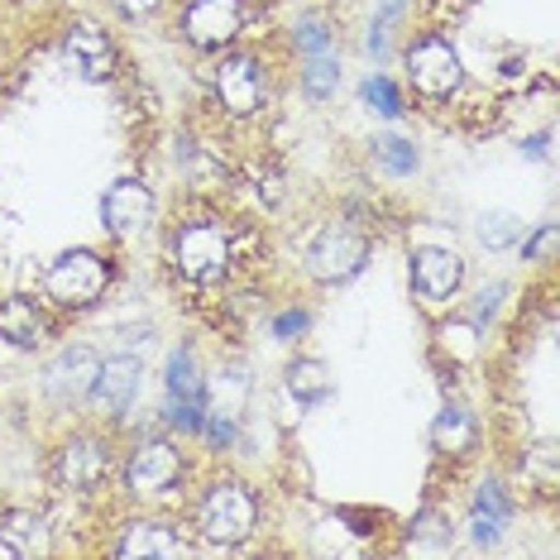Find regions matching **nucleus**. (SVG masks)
<instances>
[{
	"label": "nucleus",
	"mask_w": 560,
	"mask_h": 560,
	"mask_svg": "<svg viewBox=\"0 0 560 560\" xmlns=\"http://www.w3.org/2000/svg\"><path fill=\"white\" fill-rule=\"evenodd\" d=\"M110 283V269H106V259L92 249H68V254H58V264L44 273V288H48V298L58 302V307H68V312H82V307H92V302L106 292Z\"/></svg>",
	"instance_id": "nucleus-1"
},
{
	"label": "nucleus",
	"mask_w": 560,
	"mask_h": 560,
	"mask_svg": "<svg viewBox=\"0 0 560 560\" xmlns=\"http://www.w3.org/2000/svg\"><path fill=\"white\" fill-rule=\"evenodd\" d=\"M254 517H259V503L245 483H215V489L201 499V537L215 546H240L254 532Z\"/></svg>",
	"instance_id": "nucleus-2"
},
{
	"label": "nucleus",
	"mask_w": 560,
	"mask_h": 560,
	"mask_svg": "<svg viewBox=\"0 0 560 560\" xmlns=\"http://www.w3.org/2000/svg\"><path fill=\"white\" fill-rule=\"evenodd\" d=\"M231 269V235L215 221H192L177 235V273L192 283H215Z\"/></svg>",
	"instance_id": "nucleus-3"
},
{
	"label": "nucleus",
	"mask_w": 560,
	"mask_h": 560,
	"mask_svg": "<svg viewBox=\"0 0 560 560\" xmlns=\"http://www.w3.org/2000/svg\"><path fill=\"white\" fill-rule=\"evenodd\" d=\"M364 254H369V240L360 231H350V225H326L307 249V269H312V278H322V283H340V278H350L360 269Z\"/></svg>",
	"instance_id": "nucleus-4"
},
{
	"label": "nucleus",
	"mask_w": 560,
	"mask_h": 560,
	"mask_svg": "<svg viewBox=\"0 0 560 560\" xmlns=\"http://www.w3.org/2000/svg\"><path fill=\"white\" fill-rule=\"evenodd\" d=\"M407 78H412V86L422 96H451L455 86H460V58H455V48L445 39H422L407 54Z\"/></svg>",
	"instance_id": "nucleus-5"
},
{
	"label": "nucleus",
	"mask_w": 560,
	"mask_h": 560,
	"mask_svg": "<svg viewBox=\"0 0 560 560\" xmlns=\"http://www.w3.org/2000/svg\"><path fill=\"white\" fill-rule=\"evenodd\" d=\"M168 417H173V427H183V431L207 427V384H201L187 350H177L168 360Z\"/></svg>",
	"instance_id": "nucleus-6"
},
{
	"label": "nucleus",
	"mask_w": 560,
	"mask_h": 560,
	"mask_svg": "<svg viewBox=\"0 0 560 560\" xmlns=\"http://www.w3.org/2000/svg\"><path fill=\"white\" fill-rule=\"evenodd\" d=\"M240 24H245L240 0H192L183 15V34H187V44H197V48H221L240 34Z\"/></svg>",
	"instance_id": "nucleus-7"
},
{
	"label": "nucleus",
	"mask_w": 560,
	"mask_h": 560,
	"mask_svg": "<svg viewBox=\"0 0 560 560\" xmlns=\"http://www.w3.org/2000/svg\"><path fill=\"white\" fill-rule=\"evenodd\" d=\"M106 469H110V455H106V445L92 441V436H72L68 445L58 451V460H54V475L62 489H96L101 479H106Z\"/></svg>",
	"instance_id": "nucleus-8"
},
{
	"label": "nucleus",
	"mask_w": 560,
	"mask_h": 560,
	"mask_svg": "<svg viewBox=\"0 0 560 560\" xmlns=\"http://www.w3.org/2000/svg\"><path fill=\"white\" fill-rule=\"evenodd\" d=\"M149 215H154V197H149V187L135 183V177H125V183H116L106 197H101V221H106L110 235L144 231Z\"/></svg>",
	"instance_id": "nucleus-9"
},
{
	"label": "nucleus",
	"mask_w": 560,
	"mask_h": 560,
	"mask_svg": "<svg viewBox=\"0 0 560 560\" xmlns=\"http://www.w3.org/2000/svg\"><path fill=\"white\" fill-rule=\"evenodd\" d=\"M177 475H183V455L168 441H144L130 455V469H125L135 493H163V489H173Z\"/></svg>",
	"instance_id": "nucleus-10"
},
{
	"label": "nucleus",
	"mask_w": 560,
	"mask_h": 560,
	"mask_svg": "<svg viewBox=\"0 0 560 560\" xmlns=\"http://www.w3.org/2000/svg\"><path fill=\"white\" fill-rule=\"evenodd\" d=\"M215 92H221V106L231 110V116H254V110L264 106V82H259V68H254V58H225L221 68H215Z\"/></svg>",
	"instance_id": "nucleus-11"
},
{
	"label": "nucleus",
	"mask_w": 560,
	"mask_h": 560,
	"mask_svg": "<svg viewBox=\"0 0 560 560\" xmlns=\"http://www.w3.org/2000/svg\"><path fill=\"white\" fill-rule=\"evenodd\" d=\"M68 62L82 72L86 82H106L110 72H116V48H110V39H106V30H96V24H72L68 30Z\"/></svg>",
	"instance_id": "nucleus-12"
},
{
	"label": "nucleus",
	"mask_w": 560,
	"mask_h": 560,
	"mask_svg": "<svg viewBox=\"0 0 560 560\" xmlns=\"http://www.w3.org/2000/svg\"><path fill=\"white\" fill-rule=\"evenodd\" d=\"M460 273H465V264H460V254H451V249H417L412 254V288L422 292L427 302H445L455 288H460Z\"/></svg>",
	"instance_id": "nucleus-13"
},
{
	"label": "nucleus",
	"mask_w": 560,
	"mask_h": 560,
	"mask_svg": "<svg viewBox=\"0 0 560 560\" xmlns=\"http://www.w3.org/2000/svg\"><path fill=\"white\" fill-rule=\"evenodd\" d=\"M116 556L120 560H183L187 541L177 537L173 527H163V522H130L120 546H116Z\"/></svg>",
	"instance_id": "nucleus-14"
},
{
	"label": "nucleus",
	"mask_w": 560,
	"mask_h": 560,
	"mask_svg": "<svg viewBox=\"0 0 560 560\" xmlns=\"http://www.w3.org/2000/svg\"><path fill=\"white\" fill-rule=\"evenodd\" d=\"M135 393H139V360H135V354H116V360H106L96 369L92 398L106 407L110 417H120L125 407L135 402Z\"/></svg>",
	"instance_id": "nucleus-15"
},
{
	"label": "nucleus",
	"mask_w": 560,
	"mask_h": 560,
	"mask_svg": "<svg viewBox=\"0 0 560 560\" xmlns=\"http://www.w3.org/2000/svg\"><path fill=\"white\" fill-rule=\"evenodd\" d=\"M96 369L101 360L86 346H72L68 354H58L54 369H48V388L58 393V398L78 402V398H92V384H96Z\"/></svg>",
	"instance_id": "nucleus-16"
},
{
	"label": "nucleus",
	"mask_w": 560,
	"mask_h": 560,
	"mask_svg": "<svg viewBox=\"0 0 560 560\" xmlns=\"http://www.w3.org/2000/svg\"><path fill=\"white\" fill-rule=\"evenodd\" d=\"M0 336H5L10 346H20V350H34V346H44L48 322H44V312L34 307L30 298H5L0 302Z\"/></svg>",
	"instance_id": "nucleus-17"
},
{
	"label": "nucleus",
	"mask_w": 560,
	"mask_h": 560,
	"mask_svg": "<svg viewBox=\"0 0 560 560\" xmlns=\"http://www.w3.org/2000/svg\"><path fill=\"white\" fill-rule=\"evenodd\" d=\"M508 517H513V508H508V493L499 489V483H479L475 493V508H469V537H475L479 546L499 541Z\"/></svg>",
	"instance_id": "nucleus-18"
},
{
	"label": "nucleus",
	"mask_w": 560,
	"mask_h": 560,
	"mask_svg": "<svg viewBox=\"0 0 560 560\" xmlns=\"http://www.w3.org/2000/svg\"><path fill=\"white\" fill-rule=\"evenodd\" d=\"M475 441H479V427L465 407H445L436 417V427H431V445H436L441 455H469Z\"/></svg>",
	"instance_id": "nucleus-19"
},
{
	"label": "nucleus",
	"mask_w": 560,
	"mask_h": 560,
	"mask_svg": "<svg viewBox=\"0 0 560 560\" xmlns=\"http://www.w3.org/2000/svg\"><path fill=\"white\" fill-rule=\"evenodd\" d=\"M330 374H326V364L322 360H298V364H288V393L298 402H307V407H316V402H326L330 398Z\"/></svg>",
	"instance_id": "nucleus-20"
},
{
	"label": "nucleus",
	"mask_w": 560,
	"mask_h": 560,
	"mask_svg": "<svg viewBox=\"0 0 560 560\" xmlns=\"http://www.w3.org/2000/svg\"><path fill=\"white\" fill-rule=\"evenodd\" d=\"M5 541L15 546L20 556L44 551V517L39 513H10L5 517Z\"/></svg>",
	"instance_id": "nucleus-21"
},
{
	"label": "nucleus",
	"mask_w": 560,
	"mask_h": 560,
	"mask_svg": "<svg viewBox=\"0 0 560 560\" xmlns=\"http://www.w3.org/2000/svg\"><path fill=\"white\" fill-rule=\"evenodd\" d=\"M336 82H340V62L330 58V48L326 54H307V96L326 101L330 92H336Z\"/></svg>",
	"instance_id": "nucleus-22"
},
{
	"label": "nucleus",
	"mask_w": 560,
	"mask_h": 560,
	"mask_svg": "<svg viewBox=\"0 0 560 560\" xmlns=\"http://www.w3.org/2000/svg\"><path fill=\"white\" fill-rule=\"evenodd\" d=\"M364 101L378 110V116H388V120L402 116V96H398V86H393L388 78H369L364 82Z\"/></svg>",
	"instance_id": "nucleus-23"
},
{
	"label": "nucleus",
	"mask_w": 560,
	"mask_h": 560,
	"mask_svg": "<svg viewBox=\"0 0 560 560\" xmlns=\"http://www.w3.org/2000/svg\"><path fill=\"white\" fill-rule=\"evenodd\" d=\"M378 159L388 163V173H412L417 168V149L407 144V139H378Z\"/></svg>",
	"instance_id": "nucleus-24"
},
{
	"label": "nucleus",
	"mask_w": 560,
	"mask_h": 560,
	"mask_svg": "<svg viewBox=\"0 0 560 560\" xmlns=\"http://www.w3.org/2000/svg\"><path fill=\"white\" fill-rule=\"evenodd\" d=\"M517 235V221H513V215H508V211H493V215H483V225H479V240H483V245H489V249H503L508 245V240H513Z\"/></svg>",
	"instance_id": "nucleus-25"
},
{
	"label": "nucleus",
	"mask_w": 560,
	"mask_h": 560,
	"mask_svg": "<svg viewBox=\"0 0 560 560\" xmlns=\"http://www.w3.org/2000/svg\"><path fill=\"white\" fill-rule=\"evenodd\" d=\"M292 34H298V48H302V54H326V48H330V30H326V24L316 20V15H307Z\"/></svg>",
	"instance_id": "nucleus-26"
},
{
	"label": "nucleus",
	"mask_w": 560,
	"mask_h": 560,
	"mask_svg": "<svg viewBox=\"0 0 560 560\" xmlns=\"http://www.w3.org/2000/svg\"><path fill=\"white\" fill-rule=\"evenodd\" d=\"M556 240H560V231H556V225H541V231L527 240V259L546 264V259H551V254H556Z\"/></svg>",
	"instance_id": "nucleus-27"
},
{
	"label": "nucleus",
	"mask_w": 560,
	"mask_h": 560,
	"mask_svg": "<svg viewBox=\"0 0 560 560\" xmlns=\"http://www.w3.org/2000/svg\"><path fill=\"white\" fill-rule=\"evenodd\" d=\"M302 330H307V312H283V316L273 322V336H278V340H298Z\"/></svg>",
	"instance_id": "nucleus-28"
},
{
	"label": "nucleus",
	"mask_w": 560,
	"mask_h": 560,
	"mask_svg": "<svg viewBox=\"0 0 560 560\" xmlns=\"http://www.w3.org/2000/svg\"><path fill=\"white\" fill-rule=\"evenodd\" d=\"M479 307H475V322H483V316H493V312H499V298H503V288H483L479 292Z\"/></svg>",
	"instance_id": "nucleus-29"
},
{
	"label": "nucleus",
	"mask_w": 560,
	"mask_h": 560,
	"mask_svg": "<svg viewBox=\"0 0 560 560\" xmlns=\"http://www.w3.org/2000/svg\"><path fill=\"white\" fill-rule=\"evenodd\" d=\"M207 431H211V441H215V445H231V441H235V427L225 422V417H211Z\"/></svg>",
	"instance_id": "nucleus-30"
},
{
	"label": "nucleus",
	"mask_w": 560,
	"mask_h": 560,
	"mask_svg": "<svg viewBox=\"0 0 560 560\" xmlns=\"http://www.w3.org/2000/svg\"><path fill=\"white\" fill-rule=\"evenodd\" d=\"M159 5L163 0H116V10H125V15H154Z\"/></svg>",
	"instance_id": "nucleus-31"
},
{
	"label": "nucleus",
	"mask_w": 560,
	"mask_h": 560,
	"mask_svg": "<svg viewBox=\"0 0 560 560\" xmlns=\"http://www.w3.org/2000/svg\"><path fill=\"white\" fill-rule=\"evenodd\" d=\"M0 560H20V551H15V546H10L5 537H0Z\"/></svg>",
	"instance_id": "nucleus-32"
}]
</instances>
